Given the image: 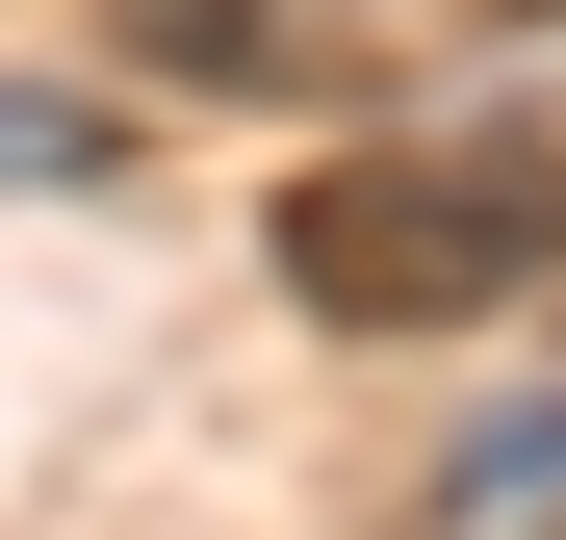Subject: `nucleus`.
<instances>
[{
	"instance_id": "f257e3e1",
	"label": "nucleus",
	"mask_w": 566,
	"mask_h": 540,
	"mask_svg": "<svg viewBox=\"0 0 566 540\" xmlns=\"http://www.w3.org/2000/svg\"><path fill=\"white\" fill-rule=\"evenodd\" d=\"M283 284H310L335 335H463L566 284V129H360L283 180Z\"/></svg>"
},
{
	"instance_id": "f03ea898",
	"label": "nucleus",
	"mask_w": 566,
	"mask_h": 540,
	"mask_svg": "<svg viewBox=\"0 0 566 540\" xmlns=\"http://www.w3.org/2000/svg\"><path fill=\"white\" fill-rule=\"evenodd\" d=\"M104 52L155 104H335V77L387 52V0H104Z\"/></svg>"
},
{
	"instance_id": "7ed1b4c3",
	"label": "nucleus",
	"mask_w": 566,
	"mask_h": 540,
	"mask_svg": "<svg viewBox=\"0 0 566 540\" xmlns=\"http://www.w3.org/2000/svg\"><path fill=\"white\" fill-rule=\"evenodd\" d=\"M463 515H566V412H515L490 464H463Z\"/></svg>"
},
{
	"instance_id": "20e7f679",
	"label": "nucleus",
	"mask_w": 566,
	"mask_h": 540,
	"mask_svg": "<svg viewBox=\"0 0 566 540\" xmlns=\"http://www.w3.org/2000/svg\"><path fill=\"white\" fill-rule=\"evenodd\" d=\"M0 180H104V104H0Z\"/></svg>"
},
{
	"instance_id": "39448f33",
	"label": "nucleus",
	"mask_w": 566,
	"mask_h": 540,
	"mask_svg": "<svg viewBox=\"0 0 566 540\" xmlns=\"http://www.w3.org/2000/svg\"><path fill=\"white\" fill-rule=\"evenodd\" d=\"M490 540H566V515H490Z\"/></svg>"
}]
</instances>
